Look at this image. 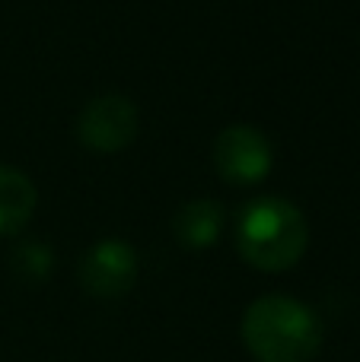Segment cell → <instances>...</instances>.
<instances>
[{
	"label": "cell",
	"instance_id": "5b68a950",
	"mask_svg": "<svg viewBox=\"0 0 360 362\" xmlns=\"http://www.w3.org/2000/svg\"><path fill=\"white\" fill-rule=\"evenodd\" d=\"M80 286L96 299H115L137 280V251L125 238H99L80 261Z\"/></svg>",
	"mask_w": 360,
	"mask_h": 362
},
{
	"label": "cell",
	"instance_id": "8992f818",
	"mask_svg": "<svg viewBox=\"0 0 360 362\" xmlns=\"http://www.w3.org/2000/svg\"><path fill=\"white\" fill-rule=\"evenodd\" d=\"M220 229H223V206L208 197L189 200L172 216V232L191 251L210 248L217 242V235H220Z\"/></svg>",
	"mask_w": 360,
	"mask_h": 362
},
{
	"label": "cell",
	"instance_id": "ba28073f",
	"mask_svg": "<svg viewBox=\"0 0 360 362\" xmlns=\"http://www.w3.org/2000/svg\"><path fill=\"white\" fill-rule=\"evenodd\" d=\"M51 264H55V255H51V248L45 242H38V238L19 242L10 255L13 274L26 283H42L45 276L51 274Z\"/></svg>",
	"mask_w": 360,
	"mask_h": 362
},
{
	"label": "cell",
	"instance_id": "6da1fadb",
	"mask_svg": "<svg viewBox=\"0 0 360 362\" xmlns=\"http://www.w3.org/2000/svg\"><path fill=\"white\" fill-rule=\"evenodd\" d=\"M233 238L246 264L278 274L303 257L310 245V223L293 200L281 194H261L240 210Z\"/></svg>",
	"mask_w": 360,
	"mask_h": 362
},
{
	"label": "cell",
	"instance_id": "3957f363",
	"mask_svg": "<svg viewBox=\"0 0 360 362\" xmlns=\"http://www.w3.org/2000/svg\"><path fill=\"white\" fill-rule=\"evenodd\" d=\"M77 137L96 153H118L137 137V105L121 93H102L77 115Z\"/></svg>",
	"mask_w": 360,
	"mask_h": 362
},
{
	"label": "cell",
	"instance_id": "277c9868",
	"mask_svg": "<svg viewBox=\"0 0 360 362\" xmlns=\"http://www.w3.org/2000/svg\"><path fill=\"white\" fill-rule=\"evenodd\" d=\"M214 169L220 172L223 181L230 185H255L271 172L274 153L268 137L252 124H230L217 134L214 150Z\"/></svg>",
	"mask_w": 360,
	"mask_h": 362
},
{
	"label": "cell",
	"instance_id": "52a82bcc",
	"mask_svg": "<svg viewBox=\"0 0 360 362\" xmlns=\"http://www.w3.org/2000/svg\"><path fill=\"white\" fill-rule=\"evenodd\" d=\"M38 204V191L32 178L16 165L0 163V235L19 232L32 219Z\"/></svg>",
	"mask_w": 360,
	"mask_h": 362
},
{
	"label": "cell",
	"instance_id": "7a4b0ae2",
	"mask_svg": "<svg viewBox=\"0 0 360 362\" xmlns=\"http://www.w3.org/2000/svg\"><path fill=\"white\" fill-rule=\"evenodd\" d=\"M242 340L259 362H310L322 346V321L293 296H261L242 315Z\"/></svg>",
	"mask_w": 360,
	"mask_h": 362
}]
</instances>
